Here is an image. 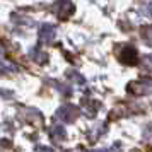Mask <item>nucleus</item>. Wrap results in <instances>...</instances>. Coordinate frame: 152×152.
I'll list each match as a JSON object with an SVG mask.
<instances>
[{
    "label": "nucleus",
    "instance_id": "f257e3e1",
    "mask_svg": "<svg viewBox=\"0 0 152 152\" xmlns=\"http://www.w3.org/2000/svg\"><path fill=\"white\" fill-rule=\"evenodd\" d=\"M56 14H58V17H62V19H65V17H69L72 12H74V4L70 2V0H58L56 2Z\"/></svg>",
    "mask_w": 152,
    "mask_h": 152
},
{
    "label": "nucleus",
    "instance_id": "20e7f679",
    "mask_svg": "<svg viewBox=\"0 0 152 152\" xmlns=\"http://www.w3.org/2000/svg\"><path fill=\"white\" fill-rule=\"evenodd\" d=\"M144 34H145V38H149V39L152 41V28H147L144 31Z\"/></svg>",
    "mask_w": 152,
    "mask_h": 152
},
{
    "label": "nucleus",
    "instance_id": "7ed1b4c3",
    "mask_svg": "<svg viewBox=\"0 0 152 152\" xmlns=\"http://www.w3.org/2000/svg\"><path fill=\"white\" fill-rule=\"evenodd\" d=\"M121 60H123L125 63H135L137 62V51H135V48H125L123 50V55H121Z\"/></svg>",
    "mask_w": 152,
    "mask_h": 152
},
{
    "label": "nucleus",
    "instance_id": "f03ea898",
    "mask_svg": "<svg viewBox=\"0 0 152 152\" xmlns=\"http://www.w3.org/2000/svg\"><path fill=\"white\" fill-rule=\"evenodd\" d=\"M53 38H55V28H53L51 24L41 26V29H39V39H41L43 43H50Z\"/></svg>",
    "mask_w": 152,
    "mask_h": 152
},
{
    "label": "nucleus",
    "instance_id": "39448f33",
    "mask_svg": "<svg viewBox=\"0 0 152 152\" xmlns=\"http://www.w3.org/2000/svg\"><path fill=\"white\" fill-rule=\"evenodd\" d=\"M145 9H147V14H149V15L152 17V0L149 2V4H147V7H145Z\"/></svg>",
    "mask_w": 152,
    "mask_h": 152
}]
</instances>
